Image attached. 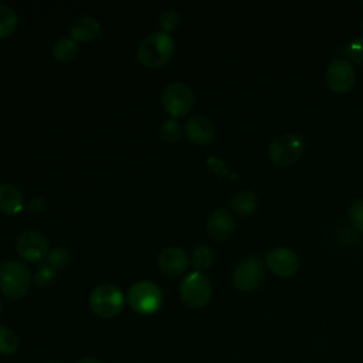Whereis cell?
<instances>
[{
    "label": "cell",
    "mask_w": 363,
    "mask_h": 363,
    "mask_svg": "<svg viewBox=\"0 0 363 363\" xmlns=\"http://www.w3.org/2000/svg\"><path fill=\"white\" fill-rule=\"evenodd\" d=\"M176 51V43L169 33L153 31L138 48V60L146 68H159L169 62Z\"/></svg>",
    "instance_id": "6da1fadb"
},
{
    "label": "cell",
    "mask_w": 363,
    "mask_h": 363,
    "mask_svg": "<svg viewBox=\"0 0 363 363\" xmlns=\"http://www.w3.org/2000/svg\"><path fill=\"white\" fill-rule=\"evenodd\" d=\"M31 282L28 267L16 259H9L0 265V291L9 299L23 298Z\"/></svg>",
    "instance_id": "7a4b0ae2"
},
{
    "label": "cell",
    "mask_w": 363,
    "mask_h": 363,
    "mask_svg": "<svg viewBox=\"0 0 363 363\" xmlns=\"http://www.w3.org/2000/svg\"><path fill=\"white\" fill-rule=\"evenodd\" d=\"M129 306L140 315H152L162 308L163 294L152 281H138L128 291Z\"/></svg>",
    "instance_id": "3957f363"
},
{
    "label": "cell",
    "mask_w": 363,
    "mask_h": 363,
    "mask_svg": "<svg viewBox=\"0 0 363 363\" xmlns=\"http://www.w3.org/2000/svg\"><path fill=\"white\" fill-rule=\"evenodd\" d=\"M89 308L101 318L116 316L125 305V296L122 291L113 284H101L89 294Z\"/></svg>",
    "instance_id": "277c9868"
},
{
    "label": "cell",
    "mask_w": 363,
    "mask_h": 363,
    "mask_svg": "<svg viewBox=\"0 0 363 363\" xmlns=\"http://www.w3.org/2000/svg\"><path fill=\"white\" fill-rule=\"evenodd\" d=\"M180 298L189 308L199 309L208 303L211 298V282L200 271H191L180 282L179 286Z\"/></svg>",
    "instance_id": "5b68a950"
},
{
    "label": "cell",
    "mask_w": 363,
    "mask_h": 363,
    "mask_svg": "<svg viewBox=\"0 0 363 363\" xmlns=\"http://www.w3.org/2000/svg\"><path fill=\"white\" fill-rule=\"evenodd\" d=\"M305 149V140L298 133H282L274 138L268 146V157L279 166L294 164Z\"/></svg>",
    "instance_id": "8992f818"
},
{
    "label": "cell",
    "mask_w": 363,
    "mask_h": 363,
    "mask_svg": "<svg viewBox=\"0 0 363 363\" xmlns=\"http://www.w3.org/2000/svg\"><path fill=\"white\" fill-rule=\"evenodd\" d=\"M162 105L164 111L173 118L187 115L194 105V95L191 88L180 81L170 82L162 92Z\"/></svg>",
    "instance_id": "52a82bcc"
},
{
    "label": "cell",
    "mask_w": 363,
    "mask_h": 363,
    "mask_svg": "<svg viewBox=\"0 0 363 363\" xmlns=\"http://www.w3.org/2000/svg\"><path fill=\"white\" fill-rule=\"evenodd\" d=\"M265 277V265L259 257L242 259L234 269L233 284L242 292L254 291Z\"/></svg>",
    "instance_id": "ba28073f"
},
{
    "label": "cell",
    "mask_w": 363,
    "mask_h": 363,
    "mask_svg": "<svg viewBox=\"0 0 363 363\" xmlns=\"http://www.w3.org/2000/svg\"><path fill=\"white\" fill-rule=\"evenodd\" d=\"M18 255L28 262H38L48 254V241L45 235L37 230L23 231L16 242Z\"/></svg>",
    "instance_id": "9c48e42d"
},
{
    "label": "cell",
    "mask_w": 363,
    "mask_h": 363,
    "mask_svg": "<svg viewBox=\"0 0 363 363\" xmlns=\"http://www.w3.org/2000/svg\"><path fill=\"white\" fill-rule=\"evenodd\" d=\"M325 79L332 91L337 94L347 92L356 79L354 67L346 58L337 57L328 65Z\"/></svg>",
    "instance_id": "30bf717a"
},
{
    "label": "cell",
    "mask_w": 363,
    "mask_h": 363,
    "mask_svg": "<svg viewBox=\"0 0 363 363\" xmlns=\"http://www.w3.org/2000/svg\"><path fill=\"white\" fill-rule=\"evenodd\" d=\"M264 262L278 277H292L299 268L296 252L288 247H275L265 254Z\"/></svg>",
    "instance_id": "8fae6325"
},
{
    "label": "cell",
    "mask_w": 363,
    "mask_h": 363,
    "mask_svg": "<svg viewBox=\"0 0 363 363\" xmlns=\"http://www.w3.org/2000/svg\"><path fill=\"white\" fill-rule=\"evenodd\" d=\"M157 267L160 272L167 277H179L186 272L189 267L187 254L180 247H166L157 257Z\"/></svg>",
    "instance_id": "7c38bea8"
},
{
    "label": "cell",
    "mask_w": 363,
    "mask_h": 363,
    "mask_svg": "<svg viewBox=\"0 0 363 363\" xmlns=\"http://www.w3.org/2000/svg\"><path fill=\"white\" fill-rule=\"evenodd\" d=\"M184 130L190 142L196 145H208L216 138V128L210 119L201 115H194L184 123Z\"/></svg>",
    "instance_id": "4fadbf2b"
},
{
    "label": "cell",
    "mask_w": 363,
    "mask_h": 363,
    "mask_svg": "<svg viewBox=\"0 0 363 363\" xmlns=\"http://www.w3.org/2000/svg\"><path fill=\"white\" fill-rule=\"evenodd\" d=\"M234 227H235L234 217L224 207L214 210L208 216L207 224H206L208 235L213 237L214 240H220V241L227 240L233 234Z\"/></svg>",
    "instance_id": "5bb4252c"
},
{
    "label": "cell",
    "mask_w": 363,
    "mask_h": 363,
    "mask_svg": "<svg viewBox=\"0 0 363 363\" xmlns=\"http://www.w3.org/2000/svg\"><path fill=\"white\" fill-rule=\"evenodd\" d=\"M69 37L75 43H89L99 35L101 24L92 16H79L69 24Z\"/></svg>",
    "instance_id": "9a60e30c"
},
{
    "label": "cell",
    "mask_w": 363,
    "mask_h": 363,
    "mask_svg": "<svg viewBox=\"0 0 363 363\" xmlns=\"http://www.w3.org/2000/svg\"><path fill=\"white\" fill-rule=\"evenodd\" d=\"M24 207V200L21 191L10 184L1 183L0 184V213L6 216H16Z\"/></svg>",
    "instance_id": "2e32d148"
},
{
    "label": "cell",
    "mask_w": 363,
    "mask_h": 363,
    "mask_svg": "<svg viewBox=\"0 0 363 363\" xmlns=\"http://www.w3.org/2000/svg\"><path fill=\"white\" fill-rule=\"evenodd\" d=\"M231 207L238 216H250L258 207V197L251 190H241L234 194L231 200Z\"/></svg>",
    "instance_id": "e0dca14e"
},
{
    "label": "cell",
    "mask_w": 363,
    "mask_h": 363,
    "mask_svg": "<svg viewBox=\"0 0 363 363\" xmlns=\"http://www.w3.org/2000/svg\"><path fill=\"white\" fill-rule=\"evenodd\" d=\"M78 54V45L71 37H60L52 45V55L60 62H69Z\"/></svg>",
    "instance_id": "ac0fdd59"
},
{
    "label": "cell",
    "mask_w": 363,
    "mask_h": 363,
    "mask_svg": "<svg viewBox=\"0 0 363 363\" xmlns=\"http://www.w3.org/2000/svg\"><path fill=\"white\" fill-rule=\"evenodd\" d=\"M20 345L18 335L9 326L0 323V354L10 356L17 352Z\"/></svg>",
    "instance_id": "d6986e66"
},
{
    "label": "cell",
    "mask_w": 363,
    "mask_h": 363,
    "mask_svg": "<svg viewBox=\"0 0 363 363\" xmlns=\"http://www.w3.org/2000/svg\"><path fill=\"white\" fill-rule=\"evenodd\" d=\"M17 14L16 11L6 4H0V38H6L14 33L17 28Z\"/></svg>",
    "instance_id": "ffe728a7"
},
{
    "label": "cell",
    "mask_w": 363,
    "mask_h": 363,
    "mask_svg": "<svg viewBox=\"0 0 363 363\" xmlns=\"http://www.w3.org/2000/svg\"><path fill=\"white\" fill-rule=\"evenodd\" d=\"M214 254L207 245H199L191 251V264L196 271H206L213 265Z\"/></svg>",
    "instance_id": "44dd1931"
},
{
    "label": "cell",
    "mask_w": 363,
    "mask_h": 363,
    "mask_svg": "<svg viewBox=\"0 0 363 363\" xmlns=\"http://www.w3.org/2000/svg\"><path fill=\"white\" fill-rule=\"evenodd\" d=\"M71 261V255L64 247H54L47 254V264L51 265L55 271L65 268Z\"/></svg>",
    "instance_id": "7402d4cb"
},
{
    "label": "cell",
    "mask_w": 363,
    "mask_h": 363,
    "mask_svg": "<svg viewBox=\"0 0 363 363\" xmlns=\"http://www.w3.org/2000/svg\"><path fill=\"white\" fill-rule=\"evenodd\" d=\"M182 136V126L180 123L174 119V118H169L166 119L162 126H160V138L164 142L173 143L176 140H179Z\"/></svg>",
    "instance_id": "603a6c76"
},
{
    "label": "cell",
    "mask_w": 363,
    "mask_h": 363,
    "mask_svg": "<svg viewBox=\"0 0 363 363\" xmlns=\"http://www.w3.org/2000/svg\"><path fill=\"white\" fill-rule=\"evenodd\" d=\"M57 272L51 265L48 264H43L40 265V268L37 269L35 275H34V284L38 288H44L48 284H51L55 278H57Z\"/></svg>",
    "instance_id": "cb8c5ba5"
},
{
    "label": "cell",
    "mask_w": 363,
    "mask_h": 363,
    "mask_svg": "<svg viewBox=\"0 0 363 363\" xmlns=\"http://www.w3.org/2000/svg\"><path fill=\"white\" fill-rule=\"evenodd\" d=\"M179 21H180V16L174 9L164 10L159 17V26L164 33H170L176 30L179 26Z\"/></svg>",
    "instance_id": "d4e9b609"
},
{
    "label": "cell",
    "mask_w": 363,
    "mask_h": 363,
    "mask_svg": "<svg viewBox=\"0 0 363 363\" xmlns=\"http://www.w3.org/2000/svg\"><path fill=\"white\" fill-rule=\"evenodd\" d=\"M349 218L357 230L363 231V199H357L350 204Z\"/></svg>",
    "instance_id": "484cf974"
},
{
    "label": "cell",
    "mask_w": 363,
    "mask_h": 363,
    "mask_svg": "<svg viewBox=\"0 0 363 363\" xmlns=\"http://www.w3.org/2000/svg\"><path fill=\"white\" fill-rule=\"evenodd\" d=\"M347 54L349 57L356 61L357 64L363 65V35L354 38L349 45H347Z\"/></svg>",
    "instance_id": "4316f807"
},
{
    "label": "cell",
    "mask_w": 363,
    "mask_h": 363,
    "mask_svg": "<svg viewBox=\"0 0 363 363\" xmlns=\"http://www.w3.org/2000/svg\"><path fill=\"white\" fill-rule=\"evenodd\" d=\"M44 208H45V200L43 197H40V196H35V197H33L28 201V210L31 213H34V214L41 213Z\"/></svg>",
    "instance_id": "83f0119b"
},
{
    "label": "cell",
    "mask_w": 363,
    "mask_h": 363,
    "mask_svg": "<svg viewBox=\"0 0 363 363\" xmlns=\"http://www.w3.org/2000/svg\"><path fill=\"white\" fill-rule=\"evenodd\" d=\"M75 363H101V360H98L96 357H92V356H86V357H81Z\"/></svg>",
    "instance_id": "f1b7e54d"
},
{
    "label": "cell",
    "mask_w": 363,
    "mask_h": 363,
    "mask_svg": "<svg viewBox=\"0 0 363 363\" xmlns=\"http://www.w3.org/2000/svg\"><path fill=\"white\" fill-rule=\"evenodd\" d=\"M44 363H61V362H58V360H47Z\"/></svg>",
    "instance_id": "f546056e"
},
{
    "label": "cell",
    "mask_w": 363,
    "mask_h": 363,
    "mask_svg": "<svg viewBox=\"0 0 363 363\" xmlns=\"http://www.w3.org/2000/svg\"><path fill=\"white\" fill-rule=\"evenodd\" d=\"M0 315H1V302H0Z\"/></svg>",
    "instance_id": "4dcf8cb0"
},
{
    "label": "cell",
    "mask_w": 363,
    "mask_h": 363,
    "mask_svg": "<svg viewBox=\"0 0 363 363\" xmlns=\"http://www.w3.org/2000/svg\"><path fill=\"white\" fill-rule=\"evenodd\" d=\"M362 6H363V1H362Z\"/></svg>",
    "instance_id": "1f68e13d"
}]
</instances>
